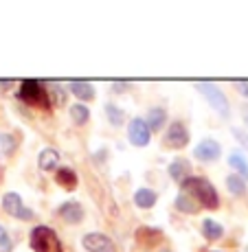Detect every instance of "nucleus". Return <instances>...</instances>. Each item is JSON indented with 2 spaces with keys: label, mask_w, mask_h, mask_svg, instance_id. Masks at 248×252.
<instances>
[{
  "label": "nucleus",
  "mask_w": 248,
  "mask_h": 252,
  "mask_svg": "<svg viewBox=\"0 0 248 252\" xmlns=\"http://www.w3.org/2000/svg\"><path fill=\"white\" fill-rule=\"evenodd\" d=\"M180 193L189 195L200 208L215 211V208L220 206V195H217V189L213 187L207 178H202V176H189L187 180L180 184Z\"/></svg>",
  "instance_id": "f257e3e1"
},
{
  "label": "nucleus",
  "mask_w": 248,
  "mask_h": 252,
  "mask_svg": "<svg viewBox=\"0 0 248 252\" xmlns=\"http://www.w3.org/2000/svg\"><path fill=\"white\" fill-rule=\"evenodd\" d=\"M18 96H20L22 103L33 105V108H42V110L51 108V94L44 88V84L37 79H24L20 84V90H18Z\"/></svg>",
  "instance_id": "f03ea898"
},
{
  "label": "nucleus",
  "mask_w": 248,
  "mask_h": 252,
  "mask_svg": "<svg viewBox=\"0 0 248 252\" xmlns=\"http://www.w3.org/2000/svg\"><path fill=\"white\" fill-rule=\"evenodd\" d=\"M29 244L35 252H64L62 248L60 237L55 235V230L48 228V226H35L29 235Z\"/></svg>",
  "instance_id": "7ed1b4c3"
},
{
  "label": "nucleus",
  "mask_w": 248,
  "mask_h": 252,
  "mask_svg": "<svg viewBox=\"0 0 248 252\" xmlns=\"http://www.w3.org/2000/svg\"><path fill=\"white\" fill-rule=\"evenodd\" d=\"M196 90L211 103V108H215L217 114L228 116V99L215 84H211V81H196Z\"/></svg>",
  "instance_id": "20e7f679"
},
{
  "label": "nucleus",
  "mask_w": 248,
  "mask_h": 252,
  "mask_svg": "<svg viewBox=\"0 0 248 252\" xmlns=\"http://www.w3.org/2000/svg\"><path fill=\"white\" fill-rule=\"evenodd\" d=\"M2 211L7 213V215L16 217V220H22V221H31L33 220V211L29 206H24L22 197L18 195V193L9 191L2 195Z\"/></svg>",
  "instance_id": "39448f33"
},
{
  "label": "nucleus",
  "mask_w": 248,
  "mask_h": 252,
  "mask_svg": "<svg viewBox=\"0 0 248 252\" xmlns=\"http://www.w3.org/2000/svg\"><path fill=\"white\" fill-rule=\"evenodd\" d=\"M165 147L167 149H184L189 145V129L182 121H174L172 125L167 127L165 132V138H163Z\"/></svg>",
  "instance_id": "423d86ee"
},
{
  "label": "nucleus",
  "mask_w": 248,
  "mask_h": 252,
  "mask_svg": "<svg viewBox=\"0 0 248 252\" xmlns=\"http://www.w3.org/2000/svg\"><path fill=\"white\" fill-rule=\"evenodd\" d=\"M81 246L88 252H119L116 244L104 232H88V235H84Z\"/></svg>",
  "instance_id": "0eeeda50"
},
{
  "label": "nucleus",
  "mask_w": 248,
  "mask_h": 252,
  "mask_svg": "<svg viewBox=\"0 0 248 252\" xmlns=\"http://www.w3.org/2000/svg\"><path fill=\"white\" fill-rule=\"evenodd\" d=\"M128 138L130 143L134 145V147H147L149 145V138H152V132H149L147 123H145V119H132L128 125Z\"/></svg>",
  "instance_id": "6e6552de"
},
{
  "label": "nucleus",
  "mask_w": 248,
  "mask_h": 252,
  "mask_svg": "<svg viewBox=\"0 0 248 252\" xmlns=\"http://www.w3.org/2000/svg\"><path fill=\"white\" fill-rule=\"evenodd\" d=\"M220 156H222V147H220V143L213 138H204L193 147V158L200 162H213Z\"/></svg>",
  "instance_id": "1a4fd4ad"
},
{
  "label": "nucleus",
  "mask_w": 248,
  "mask_h": 252,
  "mask_svg": "<svg viewBox=\"0 0 248 252\" xmlns=\"http://www.w3.org/2000/svg\"><path fill=\"white\" fill-rule=\"evenodd\" d=\"M57 215H60L66 224H79V221H84L86 213H84V206H81L79 202L68 200V202H64V204L57 208Z\"/></svg>",
  "instance_id": "9d476101"
},
{
  "label": "nucleus",
  "mask_w": 248,
  "mask_h": 252,
  "mask_svg": "<svg viewBox=\"0 0 248 252\" xmlns=\"http://www.w3.org/2000/svg\"><path fill=\"white\" fill-rule=\"evenodd\" d=\"M37 167L42 171H57L60 169V152L53 147L42 149L40 156H37Z\"/></svg>",
  "instance_id": "9b49d317"
},
{
  "label": "nucleus",
  "mask_w": 248,
  "mask_h": 252,
  "mask_svg": "<svg viewBox=\"0 0 248 252\" xmlns=\"http://www.w3.org/2000/svg\"><path fill=\"white\" fill-rule=\"evenodd\" d=\"M167 173L169 178H172L174 182H184L189 176H191V167H189V160H184V158H176L172 164L167 167Z\"/></svg>",
  "instance_id": "f8f14e48"
},
{
  "label": "nucleus",
  "mask_w": 248,
  "mask_h": 252,
  "mask_svg": "<svg viewBox=\"0 0 248 252\" xmlns=\"http://www.w3.org/2000/svg\"><path fill=\"white\" fill-rule=\"evenodd\" d=\"M68 90H71V94H75L77 99L81 101H92L95 99V86L88 84V81H81V79H72L71 84H68Z\"/></svg>",
  "instance_id": "ddd939ff"
},
{
  "label": "nucleus",
  "mask_w": 248,
  "mask_h": 252,
  "mask_svg": "<svg viewBox=\"0 0 248 252\" xmlns=\"http://www.w3.org/2000/svg\"><path fill=\"white\" fill-rule=\"evenodd\" d=\"M132 200H134V204L139 208H152L154 204H156V200H158V193L154 191V189L143 187V189H136Z\"/></svg>",
  "instance_id": "4468645a"
},
{
  "label": "nucleus",
  "mask_w": 248,
  "mask_h": 252,
  "mask_svg": "<svg viewBox=\"0 0 248 252\" xmlns=\"http://www.w3.org/2000/svg\"><path fill=\"white\" fill-rule=\"evenodd\" d=\"M55 182L60 184L62 189H66V191H75L77 189V173L72 171L71 167H60L55 171Z\"/></svg>",
  "instance_id": "2eb2a0df"
},
{
  "label": "nucleus",
  "mask_w": 248,
  "mask_h": 252,
  "mask_svg": "<svg viewBox=\"0 0 248 252\" xmlns=\"http://www.w3.org/2000/svg\"><path fill=\"white\" fill-rule=\"evenodd\" d=\"M145 123H147L149 132H160L165 127V123H167V112L163 108H152L145 116Z\"/></svg>",
  "instance_id": "dca6fc26"
},
{
  "label": "nucleus",
  "mask_w": 248,
  "mask_h": 252,
  "mask_svg": "<svg viewBox=\"0 0 248 252\" xmlns=\"http://www.w3.org/2000/svg\"><path fill=\"white\" fill-rule=\"evenodd\" d=\"M200 230H202V237L207 241H217V239H222V235H224L222 224H217L215 220H204Z\"/></svg>",
  "instance_id": "f3484780"
},
{
  "label": "nucleus",
  "mask_w": 248,
  "mask_h": 252,
  "mask_svg": "<svg viewBox=\"0 0 248 252\" xmlns=\"http://www.w3.org/2000/svg\"><path fill=\"white\" fill-rule=\"evenodd\" d=\"M104 112H106V116H108V121H110L112 127H123V123H125L123 108H119V105H114V103H106Z\"/></svg>",
  "instance_id": "a211bd4d"
},
{
  "label": "nucleus",
  "mask_w": 248,
  "mask_h": 252,
  "mask_svg": "<svg viewBox=\"0 0 248 252\" xmlns=\"http://www.w3.org/2000/svg\"><path fill=\"white\" fill-rule=\"evenodd\" d=\"M228 164L237 171V176L244 178V180L248 182V162H246V158L242 156V154H237V152L228 154Z\"/></svg>",
  "instance_id": "6ab92c4d"
},
{
  "label": "nucleus",
  "mask_w": 248,
  "mask_h": 252,
  "mask_svg": "<svg viewBox=\"0 0 248 252\" xmlns=\"http://www.w3.org/2000/svg\"><path fill=\"white\" fill-rule=\"evenodd\" d=\"M68 112H71V119L75 121V125H84V123H88V119H90V110H88V105H84V103H72L71 108H68Z\"/></svg>",
  "instance_id": "aec40b11"
},
{
  "label": "nucleus",
  "mask_w": 248,
  "mask_h": 252,
  "mask_svg": "<svg viewBox=\"0 0 248 252\" xmlns=\"http://www.w3.org/2000/svg\"><path fill=\"white\" fill-rule=\"evenodd\" d=\"M174 204H176V208L180 213H184V215H196V213L200 211V206H198L189 195H184V193H180V195L176 197V202H174Z\"/></svg>",
  "instance_id": "412c9836"
},
{
  "label": "nucleus",
  "mask_w": 248,
  "mask_h": 252,
  "mask_svg": "<svg viewBox=\"0 0 248 252\" xmlns=\"http://www.w3.org/2000/svg\"><path fill=\"white\" fill-rule=\"evenodd\" d=\"M18 147V140L11 136V134L7 132H0V156L7 158V156H13V152H16Z\"/></svg>",
  "instance_id": "4be33fe9"
},
{
  "label": "nucleus",
  "mask_w": 248,
  "mask_h": 252,
  "mask_svg": "<svg viewBox=\"0 0 248 252\" xmlns=\"http://www.w3.org/2000/svg\"><path fill=\"white\" fill-rule=\"evenodd\" d=\"M226 187H228V191H231L233 195H242V193L246 191V180L244 178H240L237 173H231V176L226 178Z\"/></svg>",
  "instance_id": "5701e85b"
},
{
  "label": "nucleus",
  "mask_w": 248,
  "mask_h": 252,
  "mask_svg": "<svg viewBox=\"0 0 248 252\" xmlns=\"http://www.w3.org/2000/svg\"><path fill=\"white\" fill-rule=\"evenodd\" d=\"M160 230L158 228H141L139 230V239L143 241L145 246H154V241H160Z\"/></svg>",
  "instance_id": "b1692460"
},
{
  "label": "nucleus",
  "mask_w": 248,
  "mask_h": 252,
  "mask_svg": "<svg viewBox=\"0 0 248 252\" xmlns=\"http://www.w3.org/2000/svg\"><path fill=\"white\" fill-rule=\"evenodd\" d=\"M11 250H13V241L9 237L7 228L0 224V252H11Z\"/></svg>",
  "instance_id": "393cba45"
},
{
  "label": "nucleus",
  "mask_w": 248,
  "mask_h": 252,
  "mask_svg": "<svg viewBox=\"0 0 248 252\" xmlns=\"http://www.w3.org/2000/svg\"><path fill=\"white\" fill-rule=\"evenodd\" d=\"M235 88H237V92H240L242 96H246L248 99V81H235Z\"/></svg>",
  "instance_id": "a878e982"
},
{
  "label": "nucleus",
  "mask_w": 248,
  "mask_h": 252,
  "mask_svg": "<svg viewBox=\"0 0 248 252\" xmlns=\"http://www.w3.org/2000/svg\"><path fill=\"white\" fill-rule=\"evenodd\" d=\"M233 134H235V136L240 138V143H242V145H244V147L248 149V136H246V134H242L240 129H233Z\"/></svg>",
  "instance_id": "bb28decb"
},
{
  "label": "nucleus",
  "mask_w": 248,
  "mask_h": 252,
  "mask_svg": "<svg viewBox=\"0 0 248 252\" xmlns=\"http://www.w3.org/2000/svg\"><path fill=\"white\" fill-rule=\"evenodd\" d=\"M128 88V84H114V92H123Z\"/></svg>",
  "instance_id": "cd10ccee"
},
{
  "label": "nucleus",
  "mask_w": 248,
  "mask_h": 252,
  "mask_svg": "<svg viewBox=\"0 0 248 252\" xmlns=\"http://www.w3.org/2000/svg\"><path fill=\"white\" fill-rule=\"evenodd\" d=\"M11 84H13L11 79H2V81H0V88H9V86H11Z\"/></svg>",
  "instance_id": "c85d7f7f"
},
{
  "label": "nucleus",
  "mask_w": 248,
  "mask_h": 252,
  "mask_svg": "<svg viewBox=\"0 0 248 252\" xmlns=\"http://www.w3.org/2000/svg\"><path fill=\"white\" fill-rule=\"evenodd\" d=\"M246 252H248V246H246Z\"/></svg>",
  "instance_id": "c756f323"
}]
</instances>
